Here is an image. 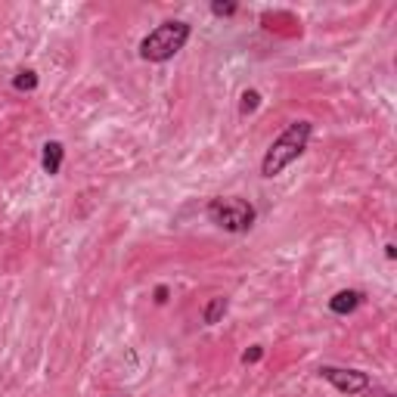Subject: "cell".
I'll use <instances>...</instances> for the list:
<instances>
[{"instance_id": "6da1fadb", "label": "cell", "mask_w": 397, "mask_h": 397, "mask_svg": "<svg viewBox=\"0 0 397 397\" xmlns=\"http://www.w3.org/2000/svg\"><path fill=\"white\" fill-rule=\"evenodd\" d=\"M307 140H311V124L307 122H295L289 124V131L282 134L276 143L267 149L264 162H261V174L264 177H276L289 168L295 159H301V152L307 149Z\"/></svg>"}, {"instance_id": "7a4b0ae2", "label": "cell", "mask_w": 397, "mask_h": 397, "mask_svg": "<svg viewBox=\"0 0 397 397\" xmlns=\"http://www.w3.org/2000/svg\"><path fill=\"white\" fill-rule=\"evenodd\" d=\"M186 37H190V25L186 22H162L155 32H149L140 44V56L146 63H164L174 53H181Z\"/></svg>"}, {"instance_id": "3957f363", "label": "cell", "mask_w": 397, "mask_h": 397, "mask_svg": "<svg viewBox=\"0 0 397 397\" xmlns=\"http://www.w3.org/2000/svg\"><path fill=\"white\" fill-rule=\"evenodd\" d=\"M208 217H211L217 227L230 230V233H245L254 223V208L245 199L227 196V199H214L208 205Z\"/></svg>"}, {"instance_id": "277c9868", "label": "cell", "mask_w": 397, "mask_h": 397, "mask_svg": "<svg viewBox=\"0 0 397 397\" xmlns=\"http://www.w3.org/2000/svg\"><path fill=\"white\" fill-rule=\"evenodd\" d=\"M320 376L326 382H332L339 391L344 394H357V391H366L370 388V376L366 372H357V370H339V366H323Z\"/></svg>"}, {"instance_id": "5b68a950", "label": "cell", "mask_w": 397, "mask_h": 397, "mask_svg": "<svg viewBox=\"0 0 397 397\" xmlns=\"http://www.w3.org/2000/svg\"><path fill=\"white\" fill-rule=\"evenodd\" d=\"M357 304H360V292H354V289H344V292H339V295L329 298V311L341 313V317L351 311H357Z\"/></svg>"}, {"instance_id": "8992f818", "label": "cell", "mask_w": 397, "mask_h": 397, "mask_svg": "<svg viewBox=\"0 0 397 397\" xmlns=\"http://www.w3.org/2000/svg\"><path fill=\"white\" fill-rule=\"evenodd\" d=\"M63 152H65V149H63V143H56V140H50V143L47 146H44V171H47V174L50 177H53V174H59V168H63Z\"/></svg>"}, {"instance_id": "52a82bcc", "label": "cell", "mask_w": 397, "mask_h": 397, "mask_svg": "<svg viewBox=\"0 0 397 397\" xmlns=\"http://www.w3.org/2000/svg\"><path fill=\"white\" fill-rule=\"evenodd\" d=\"M223 313H227V298L217 295V298H211V301H208V307H205V313H202V317H205L208 326H214L217 320L223 317Z\"/></svg>"}, {"instance_id": "ba28073f", "label": "cell", "mask_w": 397, "mask_h": 397, "mask_svg": "<svg viewBox=\"0 0 397 397\" xmlns=\"http://www.w3.org/2000/svg\"><path fill=\"white\" fill-rule=\"evenodd\" d=\"M13 84H16V91H34V87H37V74L34 72H19Z\"/></svg>"}, {"instance_id": "9c48e42d", "label": "cell", "mask_w": 397, "mask_h": 397, "mask_svg": "<svg viewBox=\"0 0 397 397\" xmlns=\"http://www.w3.org/2000/svg\"><path fill=\"white\" fill-rule=\"evenodd\" d=\"M258 100H261L258 91H245V93H242V112H245V115L258 109Z\"/></svg>"}, {"instance_id": "30bf717a", "label": "cell", "mask_w": 397, "mask_h": 397, "mask_svg": "<svg viewBox=\"0 0 397 397\" xmlns=\"http://www.w3.org/2000/svg\"><path fill=\"white\" fill-rule=\"evenodd\" d=\"M211 10L217 13V16H233V13H236V4H214Z\"/></svg>"}, {"instance_id": "8fae6325", "label": "cell", "mask_w": 397, "mask_h": 397, "mask_svg": "<svg viewBox=\"0 0 397 397\" xmlns=\"http://www.w3.org/2000/svg\"><path fill=\"white\" fill-rule=\"evenodd\" d=\"M261 354H264L261 348H252V351H245V354H242V360H245V363H258V360H261Z\"/></svg>"}, {"instance_id": "7c38bea8", "label": "cell", "mask_w": 397, "mask_h": 397, "mask_svg": "<svg viewBox=\"0 0 397 397\" xmlns=\"http://www.w3.org/2000/svg\"><path fill=\"white\" fill-rule=\"evenodd\" d=\"M155 301H159V304H164V301H168V289H164V286H159V289H155Z\"/></svg>"}]
</instances>
